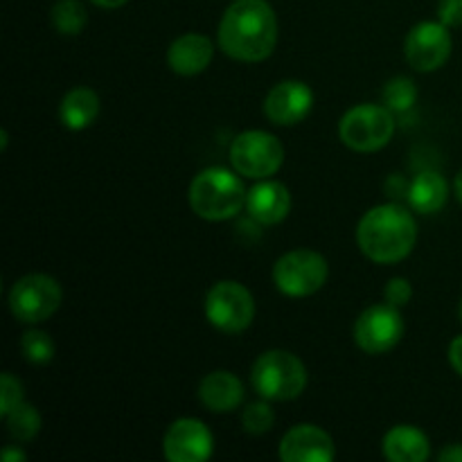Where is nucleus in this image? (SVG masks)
I'll use <instances>...</instances> for the list:
<instances>
[{
    "mask_svg": "<svg viewBox=\"0 0 462 462\" xmlns=\"http://www.w3.org/2000/svg\"><path fill=\"white\" fill-rule=\"evenodd\" d=\"M99 116V97L95 90L79 86L63 95L59 104V117L61 125L70 131H84L97 120Z\"/></svg>",
    "mask_w": 462,
    "mask_h": 462,
    "instance_id": "obj_20",
    "label": "nucleus"
},
{
    "mask_svg": "<svg viewBox=\"0 0 462 462\" xmlns=\"http://www.w3.org/2000/svg\"><path fill=\"white\" fill-rule=\"evenodd\" d=\"M0 147L7 149V131H3V134H0Z\"/></svg>",
    "mask_w": 462,
    "mask_h": 462,
    "instance_id": "obj_34",
    "label": "nucleus"
},
{
    "mask_svg": "<svg viewBox=\"0 0 462 462\" xmlns=\"http://www.w3.org/2000/svg\"><path fill=\"white\" fill-rule=\"evenodd\" d=\"M460 320H462V300H460Z\"/></svg>",
    "mask_w": 462,
    "mask_h": 462,
    "instance_id": "obj_35",
    "label": "nucleus"
},
{
    "mask_svg": "<svg viewBox=\"0 0 462 462\" xmlns=\"http://www.w3.org/2000/svg\"><path fill=\"white\" fill-rule=\"evenodd\" d=\"M5 420H7L9 436H12V440L16 442L34 440L41 431L39 411H36L32 404H27V402H21L16 409L9 411V413L5 415Z\"/></svg>",
    "mask_w": 462,
    "mask_h": 462,
    "instance_id": "obj_22",
    "label": "nucleus"
},
{
    "mask_svg": "<svg viewBox=\"0 0 462 462\" xmlns=\"http://www.w3.org/2000/svg\"><path fill=\"white\" fill-rule=\"evenodd\" d=\"M406 199L418 215H436L449 201V183L438 171H422L409 183Z\"/></svg>",
    "mask_w": 462,
    "mask_h": 462,
    "instance_id": "obj_19",
    "label": "nucleus"
},
{
    "mask_svg": "<svg viewBox=\"0 0 462 462\" xmlns=\"http://www.w3.org/2000/svg\"><path fill=\"white\" fill-rule=\"evenodd\" d=\"M404 337V320L397 307L373 305L355 323V343L365 355H386Z\"/></svg>",
    "mask_w": 462,
    "mask_h": 462,
    "instance_id": "obj_10",
    "label": "nucleus"
},
{
    "mask_svg": "<svg viewBox=\"0 0 462 462\" xmlns=\"http://www.w3.org/2000/svg\"><path fill=\"white\" fill-rule=\"evenodd\" d=\"M438 21L447 27H462V0H438Z\"/></svg>",
    "mask_w": 462,
    "mask_h": 462,
    "instance_id": "obj_28",
    "label": "nucleus"
},
{
    "mask_svg": "<svg viewBox=\"0 0 462 462\" xmlns=\"http://www.w3.org/2000/svg\"><path fill=\"white\" fill-rule=\"evenodd\" d=\"M215 449L212 433L201 420L180 418L170 424L162 438V451L170 462H206Z\"/></svg>",
    "mask_w": 462,
    "mask_h": 462,
    "instance_id": "obj_12",
    "label": "nucleus"
},
{
    "mask_svg": "<svg viewBox=\"0 0 462 462\" xmlns=\"http://www.w3.org/2000/svg\"><path fill=\"white\" fill-rule=\"evenodd\" d=\"M215 57V43L206 34H183L171 41L167 63L180 77L201 75Z\"/></svg>",
    "mask_w": 462,
    "mask_h": 462,
    "instance_id": "obj_16",
    "label": "nucleus"
},
{
    "mask_svg": "<svg viewBox=\"0 0 462 462\" xmlns=\"http://www.w3.org/2000/svg\"><path fill=\"white\" fill-rule=\"evenodd\" d=\"M219 48L230 59L264 61L278 43V18L266 0H235L219 23Z\"/></svg>",
    "mask_w": 462,
    "mask_h": 462,
    "instance_id": "obj_1",
    "label": "nucleus"
},
{
    "mask_svg": "<svg viewBox=\"0 0 462 462\" xmlns=\"http://www.w3.org/2000/svg\"><path fill=\"white\" fill-rule=\"evenodd\" d=\"M63 291L54 278L45 273H30L16 280L9 291V310L21 323L36 325L48 320L59 310Z\"/></svg>",
    "mask_w": 462,
    "mask_h": 462,
    "instance_id": "obj_9",
    "label": "nucleus"
},
{
    "mask_svg": "<svg viewBox=\"0 0 462 462\" xmlns=\"http://www.w3.org/2000/svg\"><path fill=\"white\" fill-rule=\"evenodd\" d=\"M273 422H275V413L273 409H271L269 400L251 402L242 413V427L244 431L251 433V436H262V433L271 431Z\"/></svg>",
    "mask_w": 462,
    "mask_h": 462,
    "instance_id": "obj_25",
    "label": "nucleus"
},
{
    "mask_svg": "<svg viewBox=\"0 0 462 462\" xmlns=\"http://www.w3.org/2000/svg\"><path fill=\"white\" fill-rule=\"evenodd\" d=\"M329 275L328 260L310 248L289 251L275 262L273 282L289 298H307L325 287Z\"/></svg>",
    "mask_w": 462,
    "mask_h": 462,
    "instance_id": "obj_6",
    "label": "nucleus"
},
{
    "mask_svg": "<svg viewBox=\"0 0 462 462\" xmlns=\"http://www.w3.org/2000/svg\"><path fill=\"white\" fill-rule=\"evenodd\" d=\"M93 5H97V7L102 9H120L122 5H126L129 0H90Z\"/></svg>",
    "mask_w": 462,
    "mask_h": 462,
    "instance_id": "obj_32",
    "label": "nucleus"
},
{
    "mask_svg": "<svg viewBox=\"0 0 462 462\" xmlns=\"http://www.w3.org/2000/svg\"><path fill=\"white\" fill-rule=\"evenodd\" d=\"M438 460H442V462H462V445L456 442V445L445 447V449L438 454Z\"/></svg>",
    "mask_w": 462,
    "mask_h": 462,
    "instance_id": "obj_30",
    "label": "nucleus"
},
{
    "mask_svg": "<svg viewBox=\"0 0 462 462\" xmlns=\"http://www.w3.org/2000/svg\"><path fill=\"white\" fill-rule=\"evenodd\" d=\"M307 368L296 355L287 350H269L255 359L251 383L262 400L289 402L307 388Z\"/></svg>",
    "mask_w": 462,
    "mask_h": 462,
    "instance_id": "obj_4",
    "label": "nucleus"
},
{
    "mask_svg": "<svg viewBox=\"0 0 462 462\" xmlns=\"http://www.w3.org/2000/svg\"><path fill=\"white\" fill-rule=\"evenodd\" d=\"M449 364H451V368H454L456 373H458L462 377V334H460V337H456L454 341H451Z\"/></svg>",
    "mask_w": 462,
    "mask_h": 462,
    "instance_id": "obj_29",
    "label": "nucleus"
},
{
    "mask_svg": "<svg viewBox=\"0 0 462 462\" xmlns=\"http://www.w3.org/2000/svg\"><path fill=\"white\" fill-rule=\"evenodd\" d=\"M454 189H456V197H458V201L462 203V170L456 174V180H454Z\"/></svg>",
    "mask_w": 462,
    "mask_h": 462,
    "instance_id": "obj_33",
    "label": "nucleus"
},
{
    "mask_svg": "<svg viewBox=\"0 0 462 462\" xmlns=\"http://www.w3.org/2000/svg\"><path fill=\"white\" fill-rule=\"evenodd\" d=\"M383 456L391 462H424L431 456V442L411 424H397L383 436Z\"/></svg>",
    "mask_w": 462,
    "mask_h": 462,
    "instance_id": "obj_18",
    "label": "nucleus"
},
{
    "mask_svg": "<svg viewBox=\"0 0 462 462\" xmlns=\"http://www.w3.org/2000/svg\"><path fill=\"white\" fill-rule=\"evenodd\" d=\"M248 189L235 171L208 167L194 176L189 185V206L206 221L233 219L246 206Z\"/></svg>",
    "mask_w": 462,
    "mask_h": 462,
    "instance_id": "obj_3",
    "label": "nucleus"
},
{
    "mask_svg": "<svg viewBox=\"0 0 462 462\" xmlns=\"http://www.w3.org/2000/svg\"><path fill=\"white\" fill-rule=\"evenodd\" d=\"M383 106L391 108L393 113H406L418 102V86L409 77H393L386 81L382 90Z\"/></svg>",
    "mask_w": 462,
    "mask_h": 462,
    "instance_id": "obj_23",
    "label": "nucleus"
},
{
    "mask_svg": "<svg viewBox=\"0 0 462 462\" xmlns=\"http://www.w3.org/2000/svg\"><path fill=\"white\" fill-rule=\"evenodd\" d=\"M21 350H23V356H25L30 364L43 365L52 361L54 341L50 338V334L41 332V329H30V332L23 334Z\"/></svg>",
    "mask_w": 462,
    "mask_h": 462,
    "instance_id": "obj_24",
    "label": "nucleus"
},
{
    "mask_svg": "<svg viewBox=\"0 0 462 462\" xmlns=\"http://www.w3.org/2000/svg\"><path fill=\"white\" fill-rule=\"evenodd\" d=\"M418 242V224L411 210L400 203L374 206L356 226V244L368 260L395 264L411 255Z\"/></svg>",
    "mask_w": 462,
    "mask_h": 462,
    "instance_id": "obj_2",
    "label": "nucleus"
},
{
    "mask_svg": "<svg viewBox=\"0 0 462 462\" xmlns=\"http://www.w3.org/2000/svg\"><path fill=\"white\" fill-rule=\"evenodd\" d=\"M230 162L246 179H271L282 167L284 147L269 131H244L230 144Z\"/></svg>",
    "mask_w": 462,
    "mask_h": 462,
    "instance_id": "obj_8",
    "label": "nucleus"
},
{
    "mask_svg": "<svg viewBox=\"0 0 462 462\" xmlns=\"http://www.w3.org/2000/svg\"><path fill=\"white\" fill-rule=\"evenodd\" d=\"M395 113L383 104H359L338 122V138L359 153H373L386 147L395 134Z\"/></svg>",
    "mask_w": 462,
    "mask_h": 462,
    "instance_id": "obj_5",
    "label": "nucleus"
},
{
    "mask_svg": "<svg viewBox=\"0 0 462 462\" xmlns=\"http://www.w3.org/2000/svg\"><path fill=\"white\" fill-rule=\"evenodd\" d=\"M21 402H25L23 400V383L12 373H3L0 377V415L5 418Z\"/></svg>",
    "mask_w": 462,
    "mask_h": 462,
    "instance_id": "obj_26",
    "label": "nucleus"
},
{
    "mask_svg": "<svg viewBox=\"0 0 462 462\" xmlns=\"http://www.w3.org/2000/svg\"><path fill=\"white\" fill-rule=\"evenodd\" d=\"M278 454L284 462H332L337 447L332 436L316 424H296L282 436Z\"/></svg>",
    "mask_w": 462,
    "mask_h": 462,
    "instance_id": "obj_14",
    "label": "nucleus"
},
{
    "mask_svg": "<svg viewBox=\"0 0 462 462\" xmlns=\"http://www.w3.org/2000/svg\"><path fill=\"white\" fill-rule=\"evenodd\" d=\"M314 106V90L300 79L275 84L264 97V116L278 126H293L305 120Z\"/></svg>",
    "mask_w": 462,
    "mask_h": 462,
    "instance_id": "obj_13",
    "label": "nucleus"
},
{
    "mask_svg": "<svg viewBox=\"0 0 462 462\" xmlns=\"http://www.w3.org/2000/svg\"><path fill=\"white\" fill-rule=\"evenodd\" d=\"M246 210L262 226H278L291 212V194L280 180L262 179L246 194Z\"/></svg>",
    "mask_w": 462,
    "mask_h": 462,
    "instance_id": "obj_15",
    "label": "nucleus"
},
{
    "mask_svg": "<svg viewBox=\"0 0 462 462\" xmlns=\"http://www.w3.org/2000/svg\"><path fill=\"white\" fill-rule=\"evenodd\" d=\"M199 400L212 413H230L244 402V383L228 370H215L199 383Z\"/></svg>",
    "mask_w": 462,
    "mask_h": 462,
    "instance_id": "obj_17",
    "label": "nucleus"
},
{
    "mask_svg": "<svg viewBox=\"0 0 462 462\" xmlns=\"http://www.w3.org/2000/svg\"><path fill=\"white\" fill-rule=\"evenodd\" d=\"M411 296H413V287H411V282L406 278H393L391 282L386 284V289H383V298H386V302L388 305L397 307V310L409 305Z\"/></svg>",
    "mask_w": 462,
    "mask_h": 462,
    "instance_id": "obj_27",
    "label": "nucleus"
},
{
    "mask_svg": "<svg viewBox=\"0 0 462 462\" xmlns=\"http://www.w3.org/2000/svg\"><path fill=\"white\" fill-rule=\"evenodd\" d=\"M451 48H454L451 32L440 21L418 23L409 32L404 43L406 61L418 72H433L445 66L451 57Z\"/></svg>",
    "mask_w": 462,
    "mask_h": 462,
    "instance_id": "obj_11",
    "label": "nucleus"
},
{
    "mask_svg": "<svg viewBox=\"0 0 462 462\" xmlns=\"http://www.w3.org/2000/svg\"><path fill=\"white\" fill-rule=\"evenodd\" d=\"M3 460L5 462H25L27 454L23 449H18V447H7V449L3 451Z\"/></svg>",
    "mask_w": 462,
    "mask_h": 462,
    "instance_id": "obj_31",
    "label": "nucleus"
},
{
    "mask_svg": "<svg viewBox=\"0 0 462 462\" xmlns=\"http://www.w3.org/2000/svg\"><path fill=\"white\" fill-rule=\"evenodd\" d=\"M206 319L224 334H242L255 319V298L244 284L221 280L206 296Z\"/></svg>",
    "mask_w": 462,
    "mask_h": 462,
    "instance_id": "obj_7",
    "label": "nucleus"
},
{
    "mask_svg": "<svg viewBox=\"0 0 462 462\" xmlns=\"http://www.w3.org/2000/svg\"><path fill=\"white\" fill-rule=\"evenodd\" d=\"M50 21L59 34L77 36L84 32L86 23H88V12L79 0H59L50 9Z\"/></svg>",
    "mask_w": 462,
    "mask_h": 462,
    "instance_id": "obj_21",
    "label": "nucleus"
}]
</instances>
